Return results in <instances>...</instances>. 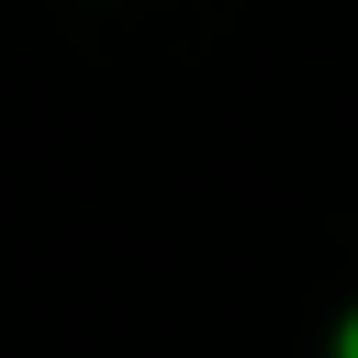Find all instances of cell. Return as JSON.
<instances>
[{"label": "cell", "instance_id": "6da1fadb", "mask_svg": "<svg viewBox=\"0 0 358 358\" xmlns=\"http://www.w3.org/2000/svg\"><path fill=\"white\" fill-rule=\"evenodd\" d=\"M347 358H358V324H347Z\"/></svg>", "mask_w": 358, "mask_h": 358}]
</instances>
